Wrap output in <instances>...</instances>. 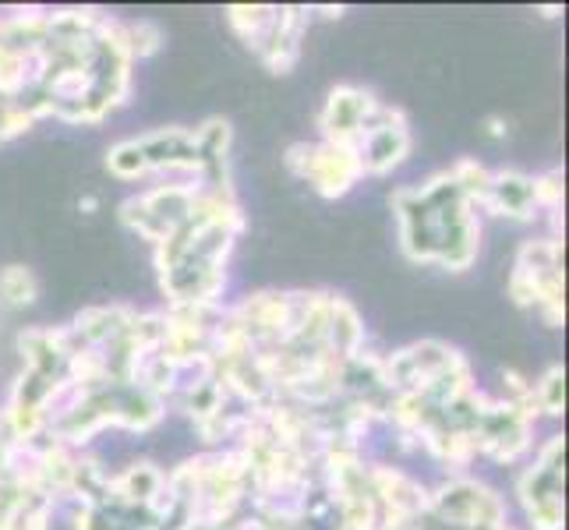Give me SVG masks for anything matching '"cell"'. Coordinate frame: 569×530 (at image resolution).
<instances>
[{"instance_id": "6da1fadb", "label": "cell", "mask_w": 569, "mask_h": 530, "mask_svg": "<svg viewBox=\"0 0 569 530\" xmlns=\"http://www.w3.org/2000/svg\"><path fill=\"white\" fill-rule=\"evenodd\" d=\"M400 220V248L415 262H436L442 269L463 272L475 266L481 248L475 202L457 188L453 173H436L418 188H400L392 194Z\"/></svg>"}, {"instance_id": "7a4b0ae2", "label": "cell", "mask_w": 569, "mask_h": 530, "mask_svg": "<svg viewBox=\"0 0 569 530\" xmlns=\"http://www.w3.org/2000/svg\"><path fill=\"white\" fill-rule=\"evenodd\" d=\"M506 527V506L488 484L475 478L446 481L436 496H428L421 517L410 530H499Z\"/></svg>"}, {"instance_id": "3957f363", "label": "cell", "mask_w": 569, "mask_h": 530, "mask_svg": "<svg viewBox=\"0 0 569 530\" xmlns=\"http://www.w3.org/2000/svg\"><path fill=\"white\" fill-rule=\"evenodd\" d=\"M562 290V241H527L517 254L513 277H509V298L520 308H538L541 319L559 329L566 319Z\"/></svg>"}, {"instance_id": "277c9868", "label": "cell", "mask_w": 569, "mask_h": 530, "mask_svg": "<svg viewBox=\"0 0 569 530\" xmlns=\"http://www.w3.org/2000/svg\"><path fill=\"white\" fill-rule=\"evenodd\" d=\"M107 170L121 181H139L152 170H194L202 173V156L194 146V134L184 128L149 131L142 139L117 142L107 152Z\"/></svg>"}, {"instance_id": "5b68a950", "label": "cell", "mask_w": 569, "mask_h": 530, "mask_svg": "<svg viewBox=\"0 0 569 530\" xmlns=\"http://www.w3.org/2000/svg\"><path fill=\"white\" fill-rule=\"evenodd\" d=\"M517 496L535 530H562L566 523V436H552L538 460L520 474Z\"/></svg>"}, {"instance_id": "8992f818", "label": "cell", "mask_w": 569, "mask_h": 530, "mask_svg": "<svg viewBox=\"0 0 569 530\" xmlns=\"http://www.w3.org/2000/svg\"><path fill=\"white\" fill-rule=\"evenodd\" d=\"M287 167L316 188L322 199H343L361 181V156L358 149L332 146V142H301L287 152Z\"/></svg>"}, {"instance_id": "52a82bcc", "label": "cell", "mask_w": 569, "mask_h": 530, "mask_svg": "<svg viewBox=\"0 0 569 530\" xmlns=\"http://www.w3.org/2000/svg\"><path fill=\"white\" fill-rule=\"evenodd\" d=\"M199 194H202V188H191V184L152 188V191L139 194V199H128L121 206V220H124V227L139 233V238L160 244L194 212Z\"/></svg>"}, {"instance_id": "ba28073f", "label": "cell", "mask_w": 569, "mask_h": 530, "mask_svg": "<svg viewBox=\"0 0 569 530\" xmlns=\"http://www.w3.org/2000/svg\"><path fill=\"white\" fill-rule=\"evenodd\" d=\"M379 113V103L376 96L368 89H358V86H337L329 92L326 100V110L319 117L322 124V142H332V146H347V149H358L365 131L371 128Z\"/></svg>"}, {"instance_id": "9c48e42d", "label": "cell", "mask_w": 569, "mask_h": 530, "mask_svg": "<svg viewBox=\"0 0 569 530\" xmlns=\"http://www.w3.org/2000/svg\"><path fill=\"white\" fill-rule=\"evenodd\" d=\"M410 152V128L407 117L400 110L379 107L376 121L365 131V139L358 146L365 173H389L392 167H400Z\"/></svg>"}, {"instance_id": "30bf717a", "label": "cell", "mask_w": 569, "mask_h": 530, "mask_svg": "<svg viewBox=\"0 0 569 530\" xmlns=\"http://www.w3.org/2000/svg\"><path fill=\"white\" fill-rule=\"evenodd\" d=\"M308 14L301 8H277L266 36L254 43V53L269 64V71L287 74L301 53V32H305Z\"/></svg>"}, {"instance_id": "8fae6325", "label": "cell", "mask_w": 569, "mask_h": 530, "mask_svg": "<svg viewBox=\"0 0 569 530\" xmlns=\"http://www.w3.org/2000/svg\"><path fill=\"white\" fill-rule=\"evenodd\" d=\"M481 206L496 216H509V220H531L535 216V177L517 173V170H499L488 177Z\"/></svg>"}, {"instance_id": "7c38bea8", "label": "cell", "mask_w": 569, "mask_h": 530, "mask_svg": "<svg viewBox=\"0 0 569 530\" xmlns=\"http://www.w3.org/2000/svg\"><path fill=\"white\" fill-rule=\"evenodd\" d=\"M36 293H39V283L32 277V269H26V266H8L4 272H0V298H4L11 308L32 304Z\"/></svg>"}, {"instance_id": "4fadbf2b", "label": "cell", "mask_w": 569, "mask_h": 530, "mask_svg": "<svg viewBox=\"0 0 569 530\" xmlns=\"http://www.w3.org/2000/svg\"><path fill=\"white\" fill-rule=\"evenodd\" d=\"M535 407L545 410V414H562L566 410V371L559 364L548 368L535 386Z\"/></svg>"}, {"instance_id": "5bb4252c", "label": "cell", "mask_w": 569, "mask_h": 530, "mask_svg": "<svg viewBox=\"0 0 569 530\" xmlns=\"http://www.w3.org/2000/svg\"><path fill=\"white\" fill-rule=\"evenodd\" d=\"M121 43L128 50V57L134 61V57H152L156 50L163 47V32L156 29L152 22H131V26H121Z\"/></svg>"}, {"instance_id": "9a60e30c", "label": "cell", "mask_w": 569, "mask_h": 530, "mask_svg": "<svg viewBox=\"0 0 569 530\" xmlns=\"http://www.w3.org/2000/svg\"><path fill=\"white\" fill-rule=\"evenodd\" d=\"M29 128H32V117L18 107L11 96H0V142L18 139V134H26Z\"/></svg>"}, {"instance_id": "2e32d148", "label": "cell", "mask_w": 569, "mask_h": 530, "mask_svg": "<svg viewBox=\"0 0 569 530\" xmlns=\"http://www.w3.org/2000/svg\"><path fill=\"white\" fill-rule=\"evenodd\" d=\"M535 199L545 209L562 206V170H548V173L535 177Z\"/></svg>"}, {"instance_id": "e0dca14e", "label": "cell", "mask_w": 569, "mask_h": 530, "mask_svg": "<svg viewBox=\"0 0 569 530\" xmlns=\"http://www.w3.org/2000/svg\"><path fill=\"white\" fill-rule=\"evenodd\" d=\"M488 134H492V139H502V134H506L502 117H488Z\"/></svg>"}, {"instance_id": "ac0fdd59", "label": "cell", "mask_w": 569, "mask_h": 530, "mask_svg": "<svg viewBox=\"0 0 569 530\" xmlns=\"http://www.w3.org/2000/svg\"><path fill=\"white\" fill-rule=\"evenodd\" d=\"M499 530H509V527H499Z\"/></svg>"}, {"instance_id": "d6986e66", "label": "cell", "mask_w": 569, "mask_h": 530, "mask_svg": "<svg viewBox=\"0 0 569 530\" xmlns=\"http://www.w3.org/2000/svg\"><path fill=\"white\" fill-rule=\"evenodd\" d=\"M382 530H392V527H382Z\"/></svg>"}]
</instances>
